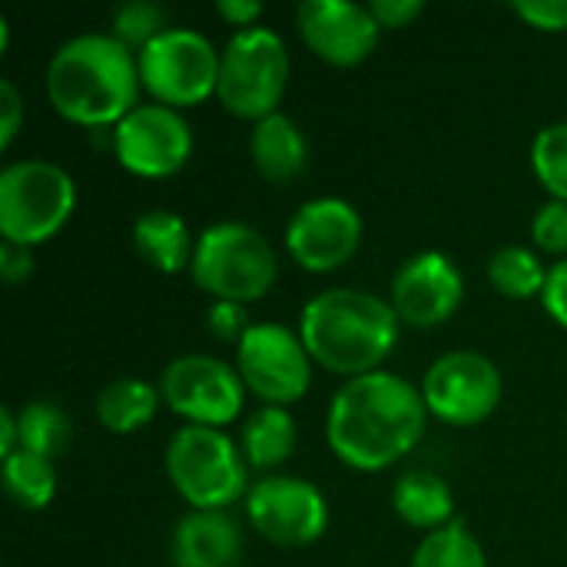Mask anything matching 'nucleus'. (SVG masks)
Returning a JSON list of instances; mask_svg holds the SVG:
<instances>
[{"label":"nucleus","mask_w":567,"mask_h":567,"mask_svg":"<svg viewBox=\"0 0 567 567\" xmlns=\"http://www.w3.org/2000/svg\"><path fill=\"white\" fill-rule=\"evenodd\" d=\"M422 389L392 375L369 372L349 379L329 405L326 439L339 462L355 472H385L405 458L425 435Z\"/></svg>","instance_id":"obj_1"},{"label":"nucleus","mask_w":567,"mask_h":567,"mask_svg":"<svg viewBox=\"0 0 567 567\" xmlns=\"http://www.w3.org/2000/svg\"><path fill=\"white\" fill-rule=\"evenodd\" d=\"M140 86L136 53L113 33H80L47 63V100L76 126H116L140 106Z\"/></svg>","instance_id":"obj_2"},{"label":"nucleus","mask_w":567,"mask_h":567,"mask_svg":"<svg viewBox=\"0 0 567 567\" xmlns=\"http://www.w3.org/2000/svg\"><path fill=\"white\" fill-rule=\"evenodd\" d=\"M399 316L389 299L362 289H329L306 302L299 336L326 372L349 379L379 372L399 342Z\"/></svg>","instance_id":"obj_3"},{"label":"nucleus","mask_w":567,"mask_h":567,"mask_svg":"<svg viewBox=\"0 0 567 567\" xmlns=\"http://www.w3.org/2000/svg\"><path fill=\"white\" fill-rule=\"evenodd\" d=\"M189 276L213 302L249 306L276 286L279 259L259 229L246 223H216L199 233Z\"/></svg>","instance_id":"obj_4"},{"label":"nucleus","mask_w":567,"mask_h":567,"mask_svg":"<svg viewBox=\"0 0 567 567\" xmlns=\"http://www.w3.org/2000/svg\"><path fill=\"white\" fill-rule=\"evenodd\" d=\"M166 475L193 512H223L246 492L243 449L209 425H183L166 445Z\"/></svg>","instance_id":"obj_5"},{"label":"nucleus","mask_w":567,"mask_h":567,"mask_svg":"<svg viewBox=\"0 0 567 567\" xmlns=\"http://www.w3.org/2000/svg\"><path fill=\"white\" fill-rule=\"evenodd\" d=\"M76 206L70 173L50 159H17L0 169V236L17 246L53 239Z\"/></svg>","instance_id":"obj_6"},{"label":"nucleus","mask_w":567,"mask_h":567,"mask_svg":"<svg viewBox=\"0 0 567 567\" xmlns=\"http://www.w3.org/2000/svg\"><path fill=\"white\" fill-rule=\"evenodd\" d=\"M289 86V50L272 27L236 30L219 60L216 96L239 120H266L279 113Z\"/></svg>","instance_id":"obj_7"},{"label":"nucleus","mask_w":567,"mask_h":567,"mask_svg":"<svg viewBox=\"0 0 567 567\" xmlns=\"http://www.w3.org/2000/svg\"><path fill=\"white\" fill-rule=\"evenodd\" d=\"M223 53L213 40L189 27L163 30L150 47L136 53L140 80L163 106H196L219 86Z\"/></svg>","instance_id":"obj_8"},{"label":"nucleus","mask_w":567,"mask_h":567,"mask_svg":"<svg viewBox=\"0 0 567 567\" xmlns=\"http://www.w3.org/2000/svg\"><path fill=\"white\" fill-rule=\"evenodd\" d=\"M236 372L262 405L289 409L312 385V355L299 332L279 322H252L236 346Z\"/></svg>","instance_id":"obj_9"},{"label":"nucleus","mask_w":567,"mask_h":567,"mask_svg":"<svg viewBox=\"0 0 567 567\" xmlns=\"http://www.w3.org/2000/svg\"><path fill=\"white\" fill-rule=\"evenodd\" d=\"M505 382L498 365L488 355L478 352H445L435 359L422 382V399L429 415H435L445 425H478L485 422L498 402H502Z\"/></svg>","instance_id":"obj_10"},{"label":"nucleus","mask_w":567,"mask_h":567,"mask_svg":"<svg viewBox=\"0 0 567 567\" xmlns=\"http://www.w3.org/2000/svg\"><path fill=\"white\" fill-rule=\"evenodd\" d=\"M159 395L189 425L223 429L239 419L243 402H246V385L239 372L226 365L223 359L193 352V355L173 359L163 369Z\"/></svg>","instance_id":"obj_11"},{"label":"nucleus","mask_w":567,"mask_h":567,"mask_svg":"<svg viewBox=\"0 0 567 567\" xmlns=\"http://www.w3.org/2000/svg\"><path fill=\"white\" fill-rule=\"evenodd\" d=\"M246 518L252 532L279 548H306L329 528L326 495L296 475H266L246 495Z\"/></svg>","instance_id":"obj_12"},{"label":"nucleus","mask_w":567,"mask_h":567,"mask_svg":"<svg viewBox=\"0 0 567 567\" xmlns=\"http://www.w3.org/2000/svg\"><path fill=\"white\" fill-rule=\"evenodd\" d=\"M113 153L120 166L143 179H166L193 156V130L186 116L163 103L130 110L113 126Z\"/></svg>","instance_id":"obj_13"},{"label":"nucleus","mask_w":567,"mask_h":567,"mask_svg":"<svg viewBox=\"0 0 567 567\" xmlns=\"http://www.w3.org/2000/svg\"><path fill=\"white\" fill-rule=\"evenodd\" d=\"M362 243V216L352 203L319 196L302 203L286 226V249L306 272L346 266Z\"/></svg>","instance_id":"obj_14"},{"label":"nucleus","mask_w":567,"mask_h":567,"mask_svg":"<svg viewBox=\"0 0 567 567\" xmlns=\"http://www.w3.org/2000/svg\"><path fill=\"white\" fill-rule=\"evenodd\" d=\"M465 299V279L445 252H419L392 279V309L402 326L435 329L449 322Z\"/></svg>","instance_id":"obj_15"},{"label":"nucleus","mask_w":567,"mask_h":567,"mask_svg":"<svg viewBox=\"0 0 567 567\" xmlns=\"http://www.w3.org/2000/svg\"><path fill=\"white\" fill-rule=\"evenodd\" d=\"M296 27L302 43L332 66L362 63L382 33L369 3L355 0H306L296 10Z\"/></svg>","instance_id":"obj_16"},{"label":"nucleus","mask_w":567,"mask_h":567,"mask_svg":"<svg viewBox=\"0 0 567 567\" xmlns=\"http://www.w3.org/2000/svg\"><path fill=\"white\" fill-rule=\"evenodd\" d=\"M173 567H239L243 535L226 512H189L176 522L169 542Z\"/></svg>","instance_id":"obj_17"},{"label":"nucleus","mask_w":567,"mask_h":567,"mask_svg":"<svg viewBox=\"0 0 567 567\" xmlns=\"http://www.w3.org/2000/svg\"><path fill=\"white\" fill-rule=\"evenodd\" d=\"M249 156L252 166L262 179L286 186L292 179H299L309 166V143L302 136V130L296 126L292 116L286 113H272L259 123H252V136H249Z\"/></svg>","instance_id":"obj_18"},{"label":"nucleus","mask_w":567,"mask_h":567,"mask_svg":"<svg viewBox=\"0 0 567 567\" xmlns=\"http://www.w3.org/2000/svg\"><path fill=\"white\" fill-rule=\"evenodd\" d=\"M133 249L150 269L176 276L193 262L196 239L189 236L186 219L173 209H150L133 223Z\"/></svg>","instance_id":"obj_19"},{"label":"nucleus","mask_w":567,"mask_h":567,"mask_svg":"<svg viewBox=\"0 0 567 567\" xmlns=\"http://www.w3.org/2000/svg\"><path fill=\"white\" fill-rule=\"evenodd\" d=\"M395 515L419 532H439L455 522V495L435 472H405L392 492Z\"/></svg>","instance_id":"obj_20"},{"label":"nucleus","mask_w":567,"mask_h":567,"mask_svg":"<svg viewBox=\"0 0 567 567\" xmlns=\"http://www.w3.org/2000/svg\"><path fill=\"white\" fill-rule=\"evenodd\" d=\"M159 389L143 379H116L96 395V419L113 435H133L156 419Z\"/></svg>","instance_id":"obj_21"},{"label":"nucleus","mask_w":567,"mask_h":567,"mask_svg":"<svg viewBox=\"0 0 567 567\" xmlns=\"http://www.w3.org/2000/svg\"><path fill=\"white\" fill-rule=\"evenodd\" d=\"M239 449H243L246 465H252L259 472L282 465L296 449V422H292L289 409L262 405L259 412H252L239 432Z\"/></svg>","instance_id":"obj_22"},{"label":"nucleus","mask_w":567,"mask_h":567,"mask_svg":"<svg viewBox=\"0 0 567 567\" xmlns=\"http://www.w3.org/2000/svg\"><path fill=\"white\" fill-rule=\"evenodd\" d=\"M3 492L27 512H43L56 495V468L50 458L17 449L3 458Z\"/></svg>","instance_id":"obj_23"},{"label":"nucleus","mask_w":567,"mask_h":567,"mask_svg":"<svg viewBox=\"0 0 567 567\" xmlns=\"http://www.w3.org/2000/svg\"><path fill=\"white\" fill-rule=\"evenodd\" d=\"M17 435H20V449L40 458H56L66 452L73 429L70 419L60 405L53 402H27L17 412Z\"/></svg>","instance_id":"obj_24"},{"label":"nucleus","mask_w":567,"mask_h":567,"mask_svg":"<svg viewBox=\"0 0 567 567\" xmlns=\"http://www.w3.org/2000/svg\"><path fill=\"white\" fill-rule=\"evenodd\" d=\"M488 282L505 299H535V296L542 299L545 282H548V269L542 266V259L532 249L502 246L488 259Z\"/></svg>","instance_id":"obj_25"},{"label":"nucleus","mask_w":567,"mask_h":567,"mask_svg":"<svg viewBox=\"0 0 567 567\" xmlns=\"http://www.w3.org/2000/svg\"><path fill=\"white\" fill-rule=\"evenodd\" d=\"M412 567H488L482 542L455 518L452 525L425 535L412 555Z\"/></svg>","instance_id":"obj_26"},{"label":"nucleus","mask_w":567,"mask_h":567,"mask_svg":"<svg viewBox=\"0 0 567 567\" xmlns=\"http://www.w3.org/2000/svg\"><path fill=\"white\" fill-rule=\"evenodd\" d=\"M532 166L551 199L567 203V123H548L532 143Z\"/></svg>","instance_id":"obj_27"},{"label":"nucleus","mask_w":567,"mask_h":567,"mask_svg":"<svg viewBox=\"0 0 567 567\" xmlns=\"http://www.w3.org/2000/svg\"><path fill=\"white\" fill-rule=\"evenodd\" d=\"M166 27V10L159 3H146V0H130L123 7H116L113 13V37L126 47V50H143L150 47Z\"/></svg>","instance_id":"obj_28"},{"label":"nucleus","mask_w":567,"mask_h":567,"mask_svg":"<svg viewBox=\"0 0 567 567\" xmlns=\"http://www.w3.org/2000/svg\"><path fill=\"white\" fill-rule=\"evenodd\" d=\"M532 243L545 252H567V203L548 199L532 219Z\"/></svg>","instance_id":"obj_29"},{"label":"nucleus","mask_w":567,"mask_h":567,"mask_svg":"<svg viewBox=\"0 0 567 567\" xmlns=\"http://www.w3.org/2000/svg\"><path fill=\"white\" fill-rule=\"evenodd\" d=\"M249 329H252V322L246 316V306H239V302H213L206 309V332L219 342L239 346Z\"/></svg>","instance_id":"obj_30"},{"label":"nucleus","mask_w":567,"mask_h":567,"mask_svg":"<svg viewBox=\"0 0 567 567\" xmlns=\"http://www.w3.org/2000/svg\"><path fill=\"white\" fill-rule=\"evenodd\" d=\"M512 10L535 30L561 33L567 30V0H518Z\"/></svg>","instance_id":"obj_31"},{"label":"nucleus","mask_w":567,"mask_h":567,"mask_svg":"<svg viewBox=\"0 0 567 567\" xmlns=\"http://www.w3.org/2000/svg\"><path fill=\"white\" fill-rule=\"evenodd\" d=\"M23 123V100L13 80H0V150H10Z\"/></svg>","instance_id":"obj_32"},{"label":"nucleus","mask_w":567,"mask_h":567,"mask_svg":"<svg viewBox=\"0 0 567 567\" xmlns=\"http://www.w3.org/2000/svg\"><path fill=\"white\" fill-rule=\"evenodd\" d=\"M369 10H372V17L379 20L382 30H402L415 17H422L425 3L422 0H372Z\"/></svg>","instance_id":"obj_33"},{"label":"nucleus","mask_w":567,"mask_h":567,"mask_svg":"<svg viewBox=\"0 0 567 567\" xmlns=\"http://www.w3.org/2000/svg\"><path fill=\"white\" fill-rule=\"evenodd\" d=\"M542 306L545 312L567 329V259L555 262L548 269V282H545V292H542Z\"/></svg>","instance_id":"obj_34"},{"label":"nucleus","mask_w":567,"mask_h":567,"mask_svg":"<svg viewBox=\"0 0 567 567\" xmlns=\"http://www.w3.org/2000/svg\"><path fill=\"white\" fill-rule=\"evenodd\" d=\"M30 272H33V252L27 246H17V243L3 239L0 243V276H3V282L17 286Z\"/></svg>","instance_id":"obj_35"},{"label":"nucleus","mask_w":567,"mask_h":567,"mask_svg":"<svg viewBox=\"0 0 567 567\" xmlns=\"http://www.w3.org/2000/svg\"><path fill=\"white\" fill-rule=\"evenodd\" d=\"M216 13H219L229 27L249 30V27H259L262 3H259V0H219V3H216Z\"/></svg>","instance_id":"obj_36"},{"label":"nucleus","mask_w":567,"mask_h":567,"mask_svg":"<svg viewBox=\"0 0 567 567\" xmlns=\"http://www.w3.org/2000/svg\"><path fill=\"white\" fill-rule=\"evenodd\" d=\"M20 449V435H17V412L0 409V455L10 458Z\"/></svg>","instance_id":"obj_37"}]
</instances>
